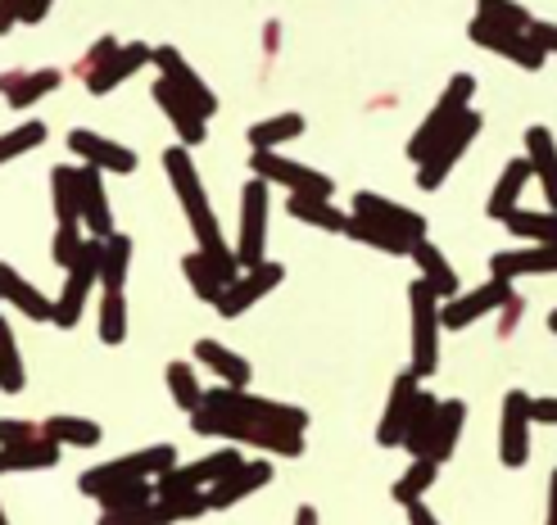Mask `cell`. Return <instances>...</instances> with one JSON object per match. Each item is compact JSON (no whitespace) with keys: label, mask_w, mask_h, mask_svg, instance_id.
<instances>
[{"label":"cell","mask_w":557,"mask_h":525,"mask_svg":"<svg viewBox=\"0 0 557 525\" xmlns=\"http://www.w3.org/2000/svg\"><path fill=\"white\" fill-rule=\"evenodd\" d=\"M5 521H10V516H5V503H0V525H5Z\"/></svg>","instance_id":"60"},{"label":"cell","mask_w":557,"mask_h":525,"mask_svg":"<svg viewBox=\"0 0 557 525\" xmlns=\"http://www.w3.org/2000/svg\"><path fill=\"white\" fill-rule=\"evenodd\" d=\"M535 426H557V399H531Z\"/></svg>","instance_id":"54"},{"label":"cell","mask_w":557,"mask_h":525,"mask_svg":"<svg viewBox=\"0 0 557 525\" xmlns=\"http://www.w3.org/2000/svg\"><path fill=\"white\" fill-rule=\"evenodd\" d=\"M504 227L517 240H535V245H557V209H512L504 217Z\"/></svg>","instance_id":"39"},{"label":"cell","mask_w":557,"mask_h":525,"mask_svg":"<svg viewBox=\"0 0 557 525\" xmlns=\"http://www.w3.org/2000/svg\"><path fill=\"white\" fill-rule=\"evenodd\" d=\"M54 0H23V23H41Z\"/></svg>","instance_id":"55"},{"label":"cell","mask_w":557,"mask_h":525,"mask_svg":"<svg viewBox=\"0 0 557 525\" xmlns=\"http://www.w3.org/2000/svg\"><path fill=\"white\" fill-rule=\"evenodd\" d=\"M163 173H169V182H173V190H177V204H182V213H186V223H190V232H195V245L232 276H240V259L227 250V240H222V227H218V213H213V204H209V190H205V182H200V168L190 163V146H173V150H163Z\"/></svg>","instance_id":"1"},{"label":"cell","mask_w":557,"mask_h":525,"mask_svg":"<svg viewBox=\"0 0 557 525\" xmlns=\"http://www.w3.org/2000/svg\"><path fill=\"white\" fill-rule=\"evenodd\" d=\"M440 480V462L435 458H412V466L395 480V489H389V499H395L399 508L412 503V499H426V489Z\"/></svg>","instance_id":"44"},{"label":"cell","mask_w":557,"mask_h":525,"mask_svg":"<svg viewBox=\"0 0 557 525\" xmlns=\"http://www.w3.org/2000/svg\"><path fill=\"white\" fill-rule=\"evenodd\" d=\"M481 127H485V114H481V109H467V114L440 136V146L422 163H417V186H422V190H440L444 182H449V173L462 163V154L476 146Z\"/></svg>","instance_id":"6"},{"label":"cell","mask_w":557,"mask_h":525,"mask_svg":"<svg viewBox=\"0 0 557 525\" xmlns=\"http://www.w3.org/2000/svg\"><path fill=\"white\" fill-rule=\"evenodd\" d=\"M404 512H408V521H417V525H431L435 521V512L422 503V499H412V503H404Z\"/></svg>","instance_id":"56"},{"label":"cell","mask_w":557,"mask_h":525,"mask_svg":"<svg viewBox=\"0 0 557 525\" xmlns=\"http://www.w3.org/2000/svg\"><path fill=\"white\" fill-rule=\"evenodd\" d=\"M295 521H304V525H313V521H318V512H313V508H299V512H295Z\"/></svg>","instance_id":"58"},{"label":"cell","mask_w":557,"mask_h":525,"mask_svg":"<svg viewBox=\"0 0 557 525\" xmlns=\"http://www.w3.org/2000/svg\"><path fill=\"white\" fill-rule=\"evenodd\" d=\"M169 390H173V403L182 408V412H195L205 403V390H200V380H195V372H190V363L186 358H177V363H169Z\"/></svg>","instance_id":"46"},{"label":"cell","mask_w":557,"mask_h":525,"mask_svg":"<svg viewBox=\"0 0 557 525\" xmlns=\"http://www.w3.org/2000/svg\"><path fill=\"white\" fill-rule=\"evenodd\" d=\"M205 403L218 412H232V417H259L268 426H286V430H304L309 426V412L295 403H276L255 395L249 385H218V390H205Z\"/></svg>","instance_id":"7"},{"label":"cell","mask_w":557,"mask_h":525,"mask_svg":"<svg viewBox=\"0 0 557 525\" xmlns=\"http://www.w3.org/2000/svg\"><path fill=\"white\" fill-rule=\"evenodd\" d=\"M354 213L368 217V223H376V227H385V232L404 236V240H422L426 236V217L422 213L404 209L395 200H385V196H376V190H358V196H354Z\"/></svg>","instance_id":"18"},{"label":"cell","mask_w":557,"mask_h":525,"mask_svg":"<svg viewBox=\"0 0 557 525\" xmlns=\"http://www.w3.org/2000/svg\"><path fill=\"white\" fill-rule=\"evenodd\" d=\"M548 521L557 525V472H553V480H548Z\"/></svg>","instance_id":"57"},{"label":"cell","mask_w":557,"mask_h":525,"mask_svg":"<svg viewBox=\"0 0 557 525\" xmlns=\"http://www.w3.org/2000/svg\"><path fill=\"white\" fill-rule=\"evenodd\" d=\"M18 23H23V0H0V37L14 33Z\"/></svg>","instance_id":"53"},{"label":"cell","mask_w":557,"mask_h":525,"mask_svg":"<svg viewBox=\"0 0 557 525\" xmlns=\"http://www.w3.org/2000/svg\"><path fill=\"white\" fill-rule=\"evenodd\" d=\"M548 330H553V336H557V309L548 313Z\"/></svg>","instance_id":"59"},{"label":"cell","mask_w":557,"mask_h":525,"mask_svg":"<svg viewBox=\"0 0 557 525\" xmlns=\"http://www.w3.org/2000/svg\"><path fill=\"white\" fill-rule=\"evenodd\" d=\"M512 299V282L508 276H490L485 286H476V290H458L454 299H444V309H440V317H444V330H467L471 322H481V317H490V313H498L504 303Z\"/></svg>","instance_id":"14"},{"label":"cell","mask_w":557,"mask_h":525,"mask_svg":"<svg viewBox=\"0 0 557 525\" xmlns=\"http://www.w3.org/2000/svg\"><path fill=\"white\" fill-rule=\"evenodd\" d=\"M182 276L190 282V295L200 299V303H218V299H222V290L232 286V276L222 272L205 250H195V254H186V259H182Z\"/></svg>","instance_id":"31"},{"label":"cell","mask_w":557,"mask_h":525,"mask_svg":"<svg viewBox=\"0 0 557 525\" xmlns=\"http://www.w3.org/2000/svg\"><path fill=\"white\" fill-rule=\"evenodd\" d=\"M190 430L209 435V439H227V445H240V449H259L272 458H299L304 453V430L268 426L259 417H232V412H218L209 403H200L190 412Z\"/></svg>","instance_id":"2"},{"label":"cell","mask_w":557,"mask_h":525,"mask_svg":"<svg viewBox=\"0 0 557 525\" xmlns=\"http://www.w3.org/2000/svg\"><path fill=\"white\" fill-rule=\"evenodd\" d=\"M286 282V267L282 263H272V259H263L259 267H245L236 282L222 290V299L213 303L218 309V317H227V322H236V317H245L249 309H255V303L263 299V295H272L276 286Z\"/></svg>","instance_id":"12"},{"label":"cell","mask_w":557,"mask_h":525,"mask_svg":"<svg viewBox=\"0 0 557 525\" xmlns=\"http://www.w3.org/2000/svg\"><path fill=\"white\" fill-rule=\"evenodd\" d=\"M195 358L222 380V385H249L255 380V367L245 363V358L236 349H227L222 340H195Z\"/></svg>","instance_id":"30"},{"label":"cell","mask_w":557,"mask_h":525,"mask_svg":"<svg viewBox=\"0 0 557 525\" xmlns=\"http://www.w3.org/2000/svg\"><path fill=\"white\" fill-rule=\"evenodd\" d=\"M249 173L263 177L268 186H286L290 196H336V182L326 173L286 159L282 150H249Z\"/></svg>","instance_id":"8"},{"label":"cell","mask_w":557,"mask_h":525,"mask_svg":"<svg viewBox=\"0 0 557 525\" xmlns=\"http://www.w3.org/2000/svg\"><path fill=\"white\" fill-rule=\"evenodd\" d=\"M467 37L476 41L481 50L504 54V60H512V64H517V68H525V73H540V68L548 64V54L531 41V33H521V27H504V23H494V18H485V14L471 18Z\"/></svg>","instance_id":"10"},{"label":"cell","mask_w":557,"mask_h":525,"mask_svg":"<svg viewBox=\"0 0 557 525\" xmlns=\"http://www.w3.org/2000/svg\"><path fill=\"white\" fill-rule=\"evenodd\" d=\"M0 299L10 303V309H18L23 317H33V322H54V299H46L18 267L10 263H0Z\"/></svg>","instance_id":"24"},{"label":"cell","mask_w":557,"mask_h":525,"mask_svg":"<svg viewBox=\"0 0 557 525\" xmlns=\"http://www.w3.org/2000/svg\"><path fill=\"white\" fill-rule=\"evenodd\" d=\"M209 512V489L200 485H182L154 499V525H173V521H195Z\"/></svg>","instance_id":"33"},{"label":"cell","mask_w":557,"mask_h":525,"mask_svg":"<svg viewBox=\"0 0 557 525\" xmlns=\"http://www.w3.org/2000/svg\"><path fill=\"white\" fill-rule=\"evenodd\" d=\"M64 458V445L60 439H33V445H0V476L10 472H50V466H60Z\"/></svg>","instance_id":"27"},{"label":"cell","mask_w":557,"mask_h":525,"mask_svg":"<svg viewBox=\"0 0 557 525\" xmlns=\"http://www.w3.org/2000/svg\"><path fill=\"white\" fill-rule=\"evenodd\" d=\"M127 340V299L123 290H104L100 299V345L119 349Z\"/></svg>","instance_id":"45"},{"label":"cell","mask_w":557,"mask_h":525,"mask_svg":"<svg viewBox=\"0 0 557 525\" xmlns=\"http://www.w3.org/2000/svg\"><path fill=\"white\" fill-rule=\"evenodd\" d=\"M471 100H476V77H471V73H454V77H449V87L440 91L435 109L422 118V127L412 132V141H408V159H412V163H422V159L440 146V136L449 132V127L467 114V109H471Z\"/></svg>","instance_id":"4"},{"label":"cell","mask_w":557,"mask_h":525,"mask_svg":"<svg viewBox=\"0 0 557 525\" xmlns=\"http://www.w3.org/2000/svg\"><path fill=\"white\" fill-rule=\"evenodd\" d=\"M177 466V449L173 445H150V449H136L127 458H114V462H100L91 472L77 476V489L87 493V499H100L109 485L119 480H159L163 472H173Z\"/></svg>","instance_id":"3"},{"label":"cell","mask_w":557,"mask_h":525,"mask_svg":"<svg viewBox=\"0 0 557 525\" xmlns=\"http://www.w3.org/2000/svg\"><path fill=\"white\" fill-rule=\"evenodd\" d=\"M114 50H119V41H114V37H100V41H96V46H91L87 54H82V64H77V73H82V77H87V73H91V68H100V64H104V60H109V54H114Z\"/></svg>","instance_id":"51"},{"label":"cell","mask_w":557,"mask_h":525,"mask_svg":"<svg viewBox=\"0 0 557 525\" xmlns=\"http://www.w3.org/2000/svg\"><path fill=\"white\" fill-rule=\"evenodd\" d=\"M476 14H485V18H494V23H504V27H521V33L535 23V14L525 10L521 0H481Z\"/></svg>","instance_id":"49"},{"label":"cell","mask_w":557,"mask_h":525,"mask_svg":"<svg viewBox=\"0 0 557 525\" xmlns=\"http://www.w3.org/2000/svg\"><path fill=\"white\" fill-rule=\"evenodd\" d=\"M412 263L422 267V276L440 290V299H454V295H458V272H454L449 259L440 254V245H435V240H426V236H422V240H412Z\"/></svg>","instance_id":"36"},{"label":"cell","mask_w":557,"mask_h":525,"mask_svg":"<svg viewBox=\"0 0 557 525\" xmlns=\"http://www.w3.org/2000/svg\"><path fill=\"white\" fill-rule=\"evenodd\" d=\"M41 426L50 439H60L64 449H96L104 439V430L91 417H73V412H54V417H46Z\"/></svg>","instance_id":"37"},{"label":"cell","mask_w":557,"mask_h":525,"mask_svg":"<svg viewBox=\"0 0 557 525\" xmlns=\"http://www.w3.org/2000/svg\"><path fill=\"white\" fill-rule=\"evenodd\" d=\"M69 150L82 159V163H96L100 173H114V177H132L136 173V150L119 146V141H109V136L91 132V127H73L69 132Z\"/></svg>","instance_id":"16"},{"label":"cell","mask_w":557,"mask_h":525,"mask_svg":"<svg viewBox=\"0 0 557 525\" xmlns=\"http://www.w3.org/2000/svg\"><path fill=\"white\" fill-rule=\"evenodd\" d=\"M154 68H159V77H169L173 87H177L195 109H200L205 118H213V114H218V96L209 91V82L186 64V54H182L177 46H154Z\"/></svg>","instance_id":"17"},{"label":"cell","mask_w":557,"mask_h":525,"mask_svg":"<svg viewBox=\"0 0 557 525\" xmlns=\"http://www.w3.org/2000/svg\"><path fill=\"white\" fill-rule=\"evenodd\" d=\"M154 499L159 489L154 480H119L100 493V521H119V525H154Z\"/></svg>","instance_id":"15"},{"label":"cell","mask_w":557,"mask_h":525,"mask_svg":"<svg viewBox=\"0 0 557 525\" xmlns=\"http://www.w3.org/2000/svg\"><path fill=\"white\" fill-rule=\"evenodd\" d=\"M462 426H467V403L462 399H444L440 403V417H435V435H431V453L426 458H435L440 466L454 458V449H458V439H462Z\"/></svg>","instance_id":"35"},{"label":"cell","mask_w":557,"mask_h":525,"mask_svg":"<svg viewBox=\"0 0 557 525\" xmlns=\"http://www.w3.org/2000/svg\"><path fill=\"white\" fill-rule=\"evenodd\" d=\"M268 182L249 177L240 190V240H236V259L240 267H259L268 254Z\"/></svg>","instance_id":"11"},{"label":"cell","mask_w":557,"mask_h":525,"mask_svg":"<svg viewBox=\"0 0 557 525\" xmlns=\"http://www.w3.org/2000/svg\"><path fill=\"white\" fill-rule=\"evenodd\" d=\"M100 254H104V240L87 236V250H82V259L69 267L64 290H60V299H54V326L73 330L82 322V309H87V299H91V286L100 282Z\"/></svg>","instance_id":"9"},{"label":"cell","mask_w":557,"mask_h":525,"mask_svg":"<svg viewBox=\"0 0 557 525\" xmlns=\"http://www.w3.org/2000/svg\"><path fill=\"white\" fill-rule=\"evenodd\" d=\"M286 213L304 227H318V232H345L349 227V213L331 204V196H290Z\"/></svg>","instance_id":"32"},{"label":"cell","mask_w":557,"mask_h":525,"mask_svg":"<svg viewBox=\"0 0 557 525\" xmlns=\"http://www.w3.org/2000/svg\"><path fill=\"white\" fill-rule=\"evenodd\" d=\"M46 426H33V422H5L0 417V445H33V439H41Z\"/></svg>","instance_id":"50"},{"label":"cell","mask_w":557,"mask_h":525,"mask_svg":"<svg viewBox=\"0 0 557 525\" xmlns=\"http://www.w3.org/2000/svg\"><path fill=\"white\" fill-rule=\"evenodd\" d=\"M435 417H440V399L431 390H417L412 412H408V430H404V449L412 458L431 453V435H435Z\"/></svg>","instance_id":"34"},{"label":"cell","mask_w":557,"mask_h":525,"mask_svg":"<svg viewBox=\"0 0 557 525\" xmlns=\"http://www.w3.org/2000/svg\"><path fill=\"white\" fill-rule=\"evenodd\" d=\"M525 154H531V163H535V182L544 186L548 209H557V136L544 123H535L531 132H525Z\"/></svg>","instance_id":"28"},{"label":"cell","mask_w":557,"mask_h":525,"mask_svg":"<svg viewBox=\"0 0 557 525\" xmlns=\"http://www.w3.org/2000/svg\"><path fill=\"white\" fill-rule=\"evenodd\" d=\"M150 96H154V104L163 109V118L173 123V132L182 136V146L195 150V146H205V141H209V118H205L200 109H195V104L173 87L169 77H159L154 87H150Z\"/></svg>","instance_id":"19"},{"label":"cell","mask_w":557,"mask_h":525,"mask_svg":"<svg viewBox=\"0 0 557 525\" xmlns=\"http://www.w3.org/2000/svg\"><path fill=\"white\" fill-rule=\"evenodd\" d=\"M422 390V376L412 367L395 376L389 385V399H385V412H381V426H376V445L381 449H404V430H408V412H412V399Z\"/></svg>","instance_id":"20"},{"label":"cell","mask_w":557,"mask_h":525,"mask_svg":"<svg viewBox=\"0 0 557 525\" xmlns=\"http://www.w3.org/2000/svg\"><path fill=\"white\" fill-rule=\"evenodd\" d=\"M27 385V367H23V353H18V340H14V326L0 313V390L5 395H23Z\"/></svg>","instance_id":"42"},{"label":"cell","mask_w":557,"mask_h":525,"mask_svg":"<svg viewBox=\"0 0 557 525\" xmlns=\"http://www.w3.org/2000/svg\"><path fill=\"white\" fill-rule=\"evenodd\" d=\"M60 82H64L60 68H14V73H0V96H5V104H14V109H27L41 96H50Z\"/></svg>","instance_id":"25"},{"label":"cell","mask_w":557,"mask_h":525,"mask_svg":"<svg viewBox=\"0 0 557 525\" xmlns=\"http://www.w3.org/2000/svg\"><path fill=\"white\" fill-rule=\"evenodd\" d=\"M535 177V163H531V154H521V159H512L508 168H504V177H498V186L490 190V204H485V213L494 217V223H504V217L517 209V200H521V190H525V182Z\"/></svg>","instance_id":"29"},{"label":"cell","mask_w":557,"mask_h":525,"mask_svg":"<svg viewBox=\"0 0 557 525\" xmlns=\"http://www.w3.org/2000/svg\"><path fill=\"white\" fill-rule=\"evenodd\" d=\"M132 272V236L114 232L104 236V254H100V286L104 290H123Z\"/></svg>","instance_id":"41"},{"label":"cell","mask_w":557,"mask_h":525,"mask_svg":"<svg viewBox=\"0 0 557 525\" xmlns=\"http://www.w3.org/2000/svg\"><path fill=\"white\" fill-rule=\"evenodd\" d=\"M50 200L60 223H82V173L69 168V163L50 168Z\"/></svg>","instance_id":"38"},{"label":"cell","mask_w":557,"mask_h":525,"mask_svg":"<svg viewBox=\"0 0 557 525\" xmlns=\"http://www.w3.org/2000/svg\"><path fill=\"white\" fill-rule=\"evenodd\" d=\"M531 395L525 390H508L504 395V417H498V462L508 466V472H517V466H525V458H531Z\"/></svg>","instance_id":"13"},{"label":"cell","mask_w":557,"mask_h":525,"mask_svg":"<svg viewBox=\"0 0 557 525\" xmlns=\"http://www.w3.org/2000/svg\"><path fill=\"white\" fill-rule=\"evenodd\" d=\"M525 33H531V41H535L544 54H557V23H544V18H535L531 27H525Z\"/></svg>","instance_id":"52"},{"label":"cell","mask_w":557,"mask_h":525,"mask_svg":"<svg viewBox=\"0 0 557 525\" xmlns=\"http://www.w3.org/2000/svg\"><path fill=\"white\" fill-rule=\"evenodd\" d=\"M345 236L349 240H358V245H368V250H381V254H395V259H404V254H412V240H404V236H395V232H385V227H376V223H368V217H349V227H345Z\"/></svg>","instance_id":"43"},{"label":"cell","mask_w":557,"mask_h":525,"mask_svg":"<svg viewBox=\"0 0 557 525\" xmlns=\"http://www.w3.org/2000/svg\"><path fill=\"white\" fill-rule=\"evenodd\" d=\"M82 227L91 236H114V209H109V196H104V177L96 163H82Z\"/></svg>","instance_id":"26"},{"label":"cell","mask_w":557,"mask_h":525,"mask_svg":"<svg viewBox=\"0 0 557 525\" xmlns=\"http://www.w3.org/2000/svg\"><path fill=\"white\" fill-rule=\"evenodd\" d=\"M82 250H87V236H82V223H60L54 227V240H50V259L54 267H73L82 259Z\"/></svg>","instance_id":"47"},{"label":"cell","mask_w":557,"mask_h":525,"mask_svg":"<svg viewBox=\"0 0 557 525\" xmlns=\"http://www.w3.org/2000/svg\"><path fill=\"white\" fill-rule=\"evenodd\" d=\"M272 480V462H240L236 472H227L218 485H209V512H227L240 499H249L255 489H263Z\"/></svg>","instance_id":"23"},{"label":"cell","mask_w":557,"mask_h":525,"mask_svg":"<svg viewBox=\"0 0 557 525\" xmlns=\"http://www.w3.org/2000/svg\"><path fill=\"white\" fill-rule=\"evenodd\" d=\"M557 272V245H535L525 240L517 250H498L490 259V276H508V282H521V276H548Z\"/></svg>","instance_id":"22"},{"label":"cell","mask_w":557,"mask_h":525,"mask_svg":"<svg viewBox=\"0 0 557 525\" xmlns=\"http://www.w3.org/2000/svg\"><path fill=\"white\" fill-rule=\"evenodd\" d=\"M146 64H154V46H146V41H127V46H119L114 54H109L100 68H91L82 82H87V91H91V96H109L114 87H123L127 77L141 73Z\"/></svg>","instance_id":"21"},{"label":"cell","mask_w":557,"mask_h":525,"mask_svg":"<svg viewBox=\"0 0 557 525\" xmlns=\"http://www.w3.org/2000/svg\"><path fill=\"white\" fill-rule=\"evenodd\" d=\"M408 299H412V372L426 380L440 372V326H444L440 309H444V299L426 276L412 282Z\"/></svg>","instance_id":"5"},{"label":"cell","mask_w":557,"mask_h":525,"mask_svg":"<svg viewBox=\"0 0 557 525\" xmlns=\"http://www.w3.org/2000/svg\"><path fill=\"white\" fill-rule=\"evenodd\" d=\"M304 114H276V118H263L255 123L245 136H249V150H282L286 141H295V136H304Z\"/></svg>","instance_id":"40"},{"label":"cell","mask_w":557,"mask_h":525,"mask_svg":"<svg viewBox=\"0 0 557 525\" xmlns=\"http://www.w3.org/2000/svg\"><path fill=\"white\" fill-rule=\"evenodd\" d=\"M41 141H46V123H23V127L5 132V136H0V163H10L18 154H27V150H37Z\"/></svg>","instance_id":"48"}]
</instances>
